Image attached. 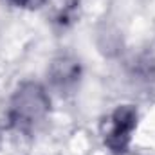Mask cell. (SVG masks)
Returning <instances> with one entry per match:
<instances>
[{
    "label": "cell",
    "instance_id": "cell-1",
    "mask_svg": "<svg viewBox=\"0 0 155 155\" xmlns=\"http://www.w3.org/2000/svg\"><path fill=\"white\" fill-rule=\"evenodd\" d=\"M51 97L47 90L35 81H24L11 96L7 119L9 124L22 134H31L47 119Z\"/></svg>",
    "mask_w": 155,
    "mask_h": 155
},
{
    "label": "cell",
    "instance_id": "cell-2",
    "mask_svg": "<svg viewBox=\"0 0 155 155\" xmlns=\"http://www.w3.org/2000/svg\"><path fill=\"white\" fill-rule=\"evenodd\" d=\"M139 124V110L134 105L116 107L103 123V144L112 155H126Z\"/></svg>",
    "mask_w": 155,
    "mask_h": 155
},
{
    "label": "cell",
    "instance_id": "cell-3",
    "mask_svg": "<svg viewBox=\"0 0 155 155\" xmlns=\"http://www.w3.org/2000/svg\"><path fill=\"white\" fill-rule=\"evenodd\" d=\"M79 78V63L71 56H60L52 65V81L58 88L72 87Z\"/></svg>",
    "mask_w": 155,
    "mask_h": 155
},
{
    "label": "cell",
    "instance_id": "cell-4",
    "mask_svg": "<svg viewBox=\"0 0 155 155\" xmlns=\"http://www.w3.org/2000/svg\"><path fill=\"white\" fill-rule=\"evenodd\" d=\"M7 2L13 7H18V9H36L45 0H7Z\"/></svg>",
    "mask_w": 155,
    "mask_h": 155
}]
</instances>
